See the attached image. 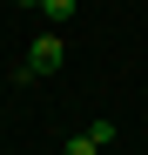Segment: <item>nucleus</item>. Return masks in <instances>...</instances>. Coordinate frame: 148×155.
<instances>
[{"mask_svg": "<svg viewBox=\"0 0 148 155\" xmlns=\"http://www.w3.org/2000/svg\"><path fill=\"white\" fill-rule=\"evenodd\" d=\"M61 61H67V41H61L54 27H47V34H40V41L27 47V68H34V74H54Z\"/></svg>", "mask_w": 148, "mask_h": 155, "instance_id": "1", "label": "nucleus"}, {"mask_svg": "<svg viewBox=\"0 0 148 155\" xmlns=\"http://www.w3.org/2000/svg\"><path fill=\"white\" fill-rule=\"evenodd\" d=\"M40 14H47V20H67V14H74V0H40Z\"/></svg>", "mask_w": 148, "mask_h": 155, "instance_id": "2", "label": "nucleus"}, {"mask_svg": "<svg viewBox=\"0 0 148 155\" xmlns=\"http://www.w3.org/2000/svg\"><path fill=\"white\" fill-rule=\"evenodd\" d=\"M61 155H101V148H94V135H74V142H67Z\"/></svg>", "mask_w": 148, "mask_h": 155, "instance_id": "3", "label": "nucleus"}, {"mask_svg": "<svg viewBox=\"0 0 148 155\" xmlns=\"http://www.w3.org/2000/svg\"><path fill=\"white\" fill-rule=\"evenodd\" d=\"M20 7H40V0H20Z\"/></svg>", "mask_w": 148, "mask_h": 155, "instance_id": "4", "label": "nucleus"}]
</instances>
